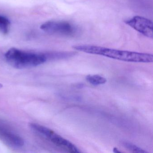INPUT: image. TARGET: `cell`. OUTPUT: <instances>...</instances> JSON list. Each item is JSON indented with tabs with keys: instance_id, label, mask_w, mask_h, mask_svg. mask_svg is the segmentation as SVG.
<instances>
[{
	"instance_id": "obj_6",
	"label": "cell",
	"mask_w": 153,
	"mask_h": 153,
	"mask_svg": "<svg viewBox=\"0 0 153 153\" xmlns=\"http://www.w3.org/2000/svg\"><path fill=\"white\" fill-rule=\"evenodd\" d=\"M0 140L11 147L18 148L25 145L23 138L0 122Z\"/></svg>"
},
{
	"instance_id": "obj_7",
	"label": "cell",
	"mask_w": 153,
	"mask_h": 153,
	"mask_svg": "<svg viewBox=\"0 0 153 153\" xmlns=\"http://www.w3.org/2000/svg\"><path fill=\"white\" fill-rule=\"evenodd\" d=\"M86 79L88 83L94 85H103L107 81L105 78L98 75H88L86 77Z\"/></svg>"
},
{
	"instance_id": "obj_1",
	"label": "cell",
	"mask_w": 153,
	"mask_h": 153,
	"mask_svg": "<svg viewBox=\"0 0 153 153\" xmlns=\"http://www.w3.org/2000/svg\"><path fill=\"white\" fill-rule=\"evenodd\" d=\"M72 48L76 51L85 53L101 55L127 62L150 63L153 62V54L150 53L115 50L88 45H75L72 46Z\"/></svg>"
},
{
	"instance_id": "obj_2",
	"label": "cell",
	"mask_w": 153,
	"mask_h": 153,
	"mask_svg": "<svg viewBox=\"0 0 153 153\" xmlns=\"http://www.w3.org/2000/svg\"><path fill=\"white\" fill-rule=\"evenodd\" d=\"M5 57L9 64L20 69L37 67L48 60L55 59L54 52L46 53L30 52L15 48L7 51Z\"/></svg>"
},
{
	"instance_id": "obj_3",
	"label": "cell",
	"mask_w": 153,
	"mask_h": 153,
	"mask_svg": "<svg viewBox=\"0 0 153 153\" xmlns=\"http://www.w3.org/2000/svg\"><path fill=\"white\" fill-rule=\"evenodd\" d=\"M29 124V127L32 130L56 146L71 153H80V151L75 145L51 129L37 123H32Z\"/></svg>"
},
{
	"instance_id": "obj_10",
	"label": "cell",
	"mask_w": 153,
	"mask_h": 153,
	"mask_svg": "<svg viewBox=\"0 0 153 153\" xmlns=\"http://www.w3.org/2000/svg\"><path fill=\"white\" fill-rule=\"evenodd\" d=\"M113 152L115 153H120L121 152L120 151H119L118 149L116 148H114Z\"/></svg>"
},
{
	"instance_id": "obj_8",
	"label": "cell",
	"mask_w": 153,
	"mask_h": 153,
	"mask_svg": "<svg viewBox=\"0 0 153 153\" xmlns=\"http://www.w3.org/2000/svg\"><path fill=\"white\" fill-rule=\"evenodd\" d=\"M10 25V21L4 16H0V32L3 34L8 33Z\"/></svg>"
},
{
	"instance_id": "obj_9",
	"label": "cell",
	"mask_w": 153,
	"mask_h": 153,
	"mask_svg": "<svg viewBox=\"0 0 153 153\" xmlns=\"http://www.w3.org/2000/svg\"><path fill=\"white\" fill-rule=\"evenodd\" d=\"M123 146L131 152L136 153H148L147 151L139 147L128 142H123Z\"/></svg>"
},
{
	"instance_id": "obj_5",
	"label": "cell",
	"mask_w": 153,
	"mask_h": 153,
	"mask_svg": "<svg viewBox=\"0 0 153 153\" xmlns=\"http://www.w3.org/2000/svg\"><path fill=\"white\" fill-rule=\"evenodd\" d=\"M125 23L146 37L153 38V24L152 20L140 16H135L125 20Z\"/></svg>"
},
{
	"instance_id": "obj_4",
	"label": "cell",
	"mask_w": 153,
	"mask_h": 153,
	"mask_svg": "<svg viewBox=\"0 0 153 153\" xmlns=\"http://www.w3.org/2000/svg\"><path fill=\"white\" fill-rule=\"evenodd\" d=\"M40 28L47 33L67 37H74L79 33L76 26L65 21H47L43 24Z\"/></svg>"
}]
</instances>
